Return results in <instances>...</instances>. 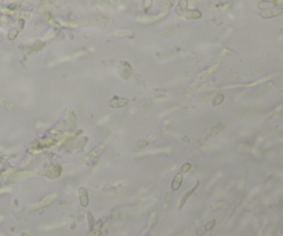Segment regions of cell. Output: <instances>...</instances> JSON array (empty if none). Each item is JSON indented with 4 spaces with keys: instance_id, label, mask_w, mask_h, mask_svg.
I'll return each mask as SVG.
<instances>
[{
    "instance_id": "1",
    "label": "cell",
    "mask_w": 283,
    "mask_h": 236,
    "mask_svg": "<svg viewBox=\"0 0 283 236\" xmlns=\"http://www.w3.org/2000/svg\"><path fill=\"white\" fill-rule=\"evenodd\" d=\"M181 180H182L181 175H177V177H175V180L173 181V189H178V188H180V185H181Z\"/></svg>"
},
{
    "instance_id": "2",
    "label": "cell",
    "mask_w": 283,
    "mask_h": 236,
    "mask_svg": "<svg viewBox=\"0 0 283 236\" xmlns=\"http://www.w3.org/2000/svg\"><path fill=\"white\" fill-rule=\"evenodd\" d=\"M189 166H191V164H189V163L184 164V167H182V171H188V170H189Z\"/></svg>"
},
{
    "instance_id": "3",
    "label": "cell",
    "mask_w": 283,
    "mask_h": 236,
    "mask_svg": "<svg viewBox=\"0 0 283 236\" xmlns=\"http://www.w3.org/2000/svg\"><path fill=\"white\" fill-rule=\"evenodd\" d=\"M213 225H214V221H211V222L209 224V225H206V229H210V228L213 227Z\"/></svg>"
}]
</instances>
